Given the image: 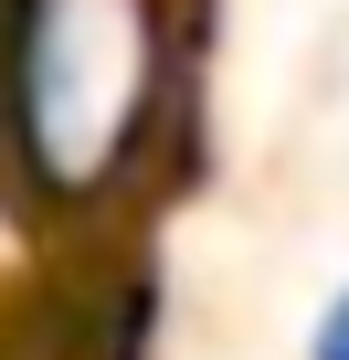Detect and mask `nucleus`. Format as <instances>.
<instances>
[{"label": "nucleus", "mask_w": 349, "mask_h": 360, "mask_svg": "<svg viewBox=\"0 0 349 360\" xmlns=\"http://www.w3.org/2000/svg\"><path fill=\"white\" fill-rule=\"evenodd\" d=\"M307 360H349V286L317 307V328H307Z\"/></svg>", "instance_id": "3"}, {"label": "nucleus", "mask_w": 349, "mask_h": 360, "mask_svg": "<svg viewBox=\"0 0 349 360\" xmlns=\"http://www.w3.org/2000/svg\"><path fill=\"white\" fill-rule=\"evenodd\" d=\"M0 360H148V276H43L0 307Z\"/></svg>", "instance_id": "2"}, {"label": "nucleus", "mask_w": 349, "mask_h": 360, "mask_svg": "<svg viewBox=\"0 0 349 360\" xmlns=\"http://www.w3.org/2000/svg\"><path fill=\"white\" fill-rule=\"evenodd\" d=\"M180 0H0V202L43 233L106 223L180 117Z\"/></svg>", "instance_id": "1"}]
</instances>
